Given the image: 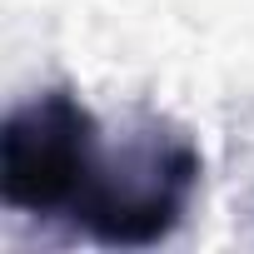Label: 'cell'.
Returning a JSON list of instances; mask_svg holds the SVG:
<instances>
[{
	"instance_id": "cell-1",
	"label": "cell",
	"mask_w": 254,
	"mask_h": 254,
	"mask_svg": "<svg viewBox=\"0 0 254 254\" xmlns=\"http://www.w3.org/2000/svg\"><path fill=\"white\" fill-rule=\"evenodd\" d=\"M199 175L204 160L190 130L165 115H140L120 145L100 155L75 224L105 249H150L180 229Z\"/></svg>"
},
{
	"instance_id": "cell-2",
	"label": "cell",
	"mask_w": 254,
	"mask_h": 254,
	"mask_svg": "<svg viewBox=\"0 0 254 254\" xmlns=\"http://www.w3.org/2000/svg\"><path fill=\"white\" fill-rule=\"evenodd\" d=\"M100 155V120L90 105L75 90L50 85L20 100L0 125V199L30 219L75 214Z\"/></svg>"
}]
</instances>
